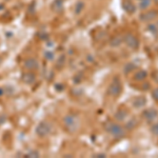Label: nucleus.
Returning a JSON list of instances; mask_svg holds the SVG:
<instances>
[{
    "instance_id": "obj_9",
    "label": "nucleus",
    "mask_w": 158,
    "mask_h": 158,
    "mask_svg": "<svg viewBox=\"0 0 158 158\" xmlns=\"http://www.w3.org/2000/svg\"><path fill=\"white\" fill-rule=\"evenodd\" d=\"M148 77V73L147 71L144 70H138V71H135L134 72V75H133V79L136 81H144Z\"/></svg>"
},
{
    "instance_id": "obj_21",
    "label": "nucleus",
    "mask_w": 158,
    "mask_h": 158,
    "mask_svg": "<svg viewBox=\"0 0 158 158\" xmlns=\"http://www.w3.org/2000/svg\"><path fill=\"white\" fill-rule=\"evenodd\" d=\"M135 126H136V120H133V119H131V120L126 123V128L129 130H132Z\"/></svg>"
},
{
    "instance_id": "obj_20",
    "label": "nucleus",
    "mask_w": 158,
    "mask_h": 158,
    "mask_svg": "<svg viewBox=\"0 0 158 158\" xmlns=\"http://www.w3.org/2000/svg\"><path fill=\"white\" fill-rule=\"evenodd\" d=\"M54 9H55V11H57V12L62 9V0H56L54 3Z\"/></svg>"
},
{
    "instance_id": "obj_12",
    "label": "nucleus",
    "mask_w": 158,
    "mask_h": 158,
    "mask_svg": "<svg viewBox=\"0 0 158 158\" xmlns=\"http://www.w3.org/2000/svg\"><path fill=\"white\" fill-rule=\"evenodd\" d=\"M123 42V37H120V36H115L113 37L111 40H110V45L113 48H117Z\"/></svg>"
},
{
    "instance_id": "obj_16",
    "label": "nucleus",
    "mask_w": 158,
    "mask_h": 158,
    "mask_svg": "<svg viewBox=\"0 0 158 158\" xmlns=\"http://www.w3.org/2000/svg\"><path fill=\"white\" fill-rule=\"evenodd\" d=\"M148 32H150L151 34H158V27H157V23H152V22H150V24L148 25L147 27Z\"/></svg>"
},
{
    "instance_id": "obj_5",
    "label": "nucleus",
    "mask_w": 158,
    "mask_h": 158,
    "mask_svg": "<svg viewBox=\"0 0 158 158\" xmlns=\"http://www.w3.org/2000/svg\"><path fill=\"white\" fill-rule=\"evenodd\" d=\"M142 117L144 118V120L148 121V122H153L157 119L158 117V111L156 109L154 108H150V109H147L142 112Z\"/></svg>"
},
{
    "instance_id": "obj_19",
    "label": "nucleus",
    "mask_w": 158,
    "mask_h": 158,
    "mask_svg": "<svg viewBox=\"0 0 158 158\" xmlns=\"http://www.w3.org/2000/svg\"><path fill=\"white\" fill-rule=\"evenodd\" d=\"M150 130H151V133L154 135V136L158 137V122H154V123H152Z\"/></svg>"
},
{
    "instance_id": "obj_17",
    "label": "nucleus",
    "mask_w": 158,
    "mask_h": 158,
    "mask_svg": "<svg viewBox=\"0 0 158 158\" xmlns=\"http://www.w3.org/2000/svg\"><path fill=\"white\" fill-rule=\"evenodd\" d=\"M83 7H85V3H83V2H81V1H79V2H77V3H76V6H75V10H74V11H75L76 14L79 15L81 12H82Z\"/></svg>"
},
{
    "instance_id": "obj_6",
    "label": "nucleus",
    "mask_w": 158,
    "mask_h": 158,
    "mask_svg": "<svg viewBox=\"0 0 158 158\" xmlns=\"http://www.w3.org/2000/svg\"><path fill=\"white\" fill-rule=\"evenodd\" d=\"M158 13L157 11H154V10H151V11H146L139 15V20L142 22H147V23H150L152 22L154 19H156Z\"/></svg>"
},
{
    "instance_id": "obj_23",
    "label": "nucleus",
    "mask_w": 158,
    "mask_h": 158,
    "mask_svg": "<svg viewBox=\"0 0 158 158\" xmlns=\"http://www.w3.org/2000/svg\"><path fill=\"white\" fill-rule=\"evenodd\" d=\"M157 27H158V22H157Z\"/></svg>"
},
{
    "instance_id": "obj_8",
    "label": "nucleus",
    "mask_w": 158,
    "mask_h": 158,
    "mask_svg": "<svg viewBox=\"0 0 158 158\" xmlns=\"http://www.w3.org/2000/svg\"><path fill=\"white\" fill-rule=\"evenodd\" d=\"M146 104H147V98L144 96H137L132 101V106L135 109H141L143 106H146Z\"/></svg>"
},
{
    "instance_id": "obj_1",
    "label": "nucleus",
    "mask_w": 158,
    "mask_h": 158,
    "mask_svg": "<svg viewBox=\"0 0 158 158\" xmlns=\"http://www.w3.org/2000/svg\"><path fill=\"white\" fill-rule=\"evenodd\" d=\"M106 130L109 134H111L114 138H121V137L124 136L126 134V131H124L123 127L120 126L119 123H116V122H109L106 126Z\"/></svg>"
},
{
    "instance_id": "obj_13",
    "label": "nucleus",
    "mask_w": 158,
    "mask_h": 158,
    "mask_svg": "<svg viewBox=\"0 0 158 158\" xmlns=\"http://www.w3.org/2000/svg\"><path fill=\"white\" fill-rule=\"evenodd\" d=\"M24 67L27 69H36L38 67V62L36 59H34V58H30V59L25 60Z\"/></svg>"
},
{
    "instance_id": "obj_18",
    "label": "nucleus",
    "mask_w": 158,
    "mask_h": 158,
    "mask_svg": "<svg viewBox=\"0 0 158 158\" xmlns=\"http://www.w3.org/2000/svg\"><path fill=\"white\" fill-rule=\"evenodd\" d=\"M23 79H24L25 82L31 83V82H33V81L35 80V76L33 75L32 73H27V74H25V75L23 76Z\"/></svg>"
},
{
    "instance_id": "obj_22",
    "label": "nucleus",
    "mask_w": 158,
    "mask_h": 158,
    "mask_svg": "<svg viewBox=\"0 0 158 158\" xmlns=\"http://www.w3.org/2000/svg\"><path fill=\"white\" fill-rule=\"evenodd\" d=\"M152 97H153L154 100L158 101V88L154 89V90L152 91Z\"/></svg>"
},
{
    "instance_id": "obj_3",
    "label": "nucleus",
    "mask_w": 158,
    "mask_h": 158,
    "mask_svg": "<svg viewBox=\"0 0 158 158\" xmlns=\"http://www.w3.org/2000/svg\"><path fill=\"white\" fill-rule=\"evenodd\" d=\"M63 122H64V128L70 132H75L76 130L78 129L79 126V120L76 116L74 115H68L64 117L63 119Z\"/></svg>"
},
{
    "instance_id": "obj_7",
    "label": "nucleus",
    "mask_w": 158,
    "mask_h": 158,
    "mask_svg": "<svg viewBox=\"0 0 158 158\" xmlns=\"http://www.w3.org/2000/svg\"><path fill=\"white\" fill-rule=\"evenodd\" d=\"M51 130H52V128H51V124L47 123V122H41V123L37 127L36 132H37V134L39 135V136L44 137V136H47V135L50 133Z\"/></svg>"
},
{
    "instance_id": "obj_11",
    "label": "nucleus",
    "mask_w": 158,
    "mask_h": 158,
    "mask_svg": "<svg viewBox=\"0 0 158 158\" xmlns=\"http://www.w3.org/2000/svg\"><path fill=\"white\" fill-rule=\"evenodd\" d=\"M123 10L128 13V14H132V13L135 12L136 7H135L134 3L132 1H130V0H126V1L123 2Z\"/></svg>"
},
{
    "instance_id": "obj_14",
    "label": "nucleus",
    "mask_w": 158,
    "mask_h": 158,
    "mask_svg": "<svg viewBox=\"0 0 158 158\" xmlns=\"http://www.w3.org/2000/svg\"><path fill=\"white\" fill-rule=\"evenodd\" d=\"M151 3H152V0H141L138 4V7L141 11H147L151 6Z\"/></svg>"
},
{
    "instance_id": "obj_10",
    "label": "nucleus",
    "mask_w": 158,
    "mask_h": 158,
    "mask_svg": "<svg viewBox=\"0 0 158 158\" xmlns=\"http://www.w3.org/2000/svg\"><path fill=\"white\" fill-rule=\"evenodd\" d=\"M127 116H128V112L124 109H119L116 111L115 115H114V118H115L117 121H123L124 119L127 118Z\"/></svg>"
},
{
    "instance_id": "obj_2",
    "label": "nucleus",
    "mask_w": 158,
    "mask_h": 158,
    "mask_svg": "<svg viewBox=\"0 0 158 158\" xmlns=\"http://www.w3.org/2000/svg\"><path fill=\"white\" fill-rule=\"evenodd\" d=\"M122 92V85L121 82L118 78L114 79L111 83H110L109 88H108V94L112 97H118Z\"/></svg>"
},
{
    "instance_id": "obj_15",
    "label": "nucleus",
    "mask_w": 158,
    "mask_h": 158,
    "mask_svg": "<svg viewBox=\"0 0 158 158\" xmlns=\"http://www.w3.org/2000/svg\"><path fill=\"white\" fill-rule=\"evenodd\" d=\"M135 70H136V65L134 64V63H127L126 65H124L123 68V72L126 74H130V73H134Z\"/></svg>"
},
{
    "instance_id": "obj_4",
    "label": "nucleus",
    "mask_w": 158,
    "mask_h": 158,
    "mask_svg": "<svg viewBox=\"0 0 158 158\" xmlns=\"http://www.w3.org/2000/svg\"><path fill=\"white\" fill-rule=\"evenodd\" d=\"M123 42L126 43V45L130 49L136 50L139 47V40L137 39V37L135 35L131 34V33H127L123 36Z\"/></svg>"
}]
</instances>
